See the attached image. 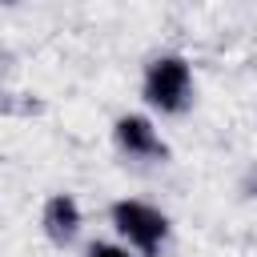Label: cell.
Returning a JSON list of instances; mask_svg holds the SVG:
<instances>
[{"label":"cell","mask_w":257,"mask_h":257,"mask_svg":"<svg viewBox=\"0 0 257 257\" xmlns=\"http://www.w3.org/2000/svg\"><path fill=\"white\" fill-rule=\"evenodd\" d=\"M112 225H116V233H120L137 253H145V257H153V253L165 245V237H169L165 213H157V209L145 205V201H116V205H112Z\"/></svg>","instance_id":"obj_2"},{"label":"cell","mask_w":257,"mask_h":257,"mask_svg":"<svg viewBox=\"0 0 257 257\" xmlns=\"http://www.w3.org/2000/svg\"><path fill=\"white\" fill-rule=\"evenodd\" d=\"M88 257H128V249H120V245H92Z\"/></svg>","instance_id":"obj_5"},{"label":"cell","mask_w":257,"mask_h":257,"mask_svg":"<svg viewBox=\"0 0 257 257\" xmlns=\"http://www.w3.org/2000/svg\"><path fill=\"white\" fill-rule=\"evenodd\" d=\"M145 100L161 112H185L193 100V72L181 56H161L145 72Z\"/></svg>","instance_id":"obj_1"},{"label":"cell","mask_w":257,"mask_h":257,"mask_svg":"<svg viewBox=\"0 0 257 257\" xmlns=\"http://www.w3.org/2000/svg\"><path fill=\"white\" fill-rule=\"evenodd\" d=\"M80 229V209L68 193H56L48 205H44V233L56 241V245H68Z\"/></svg>","instance_id":"obj_4"},{"label":"cell","mask_w":257,"mask_h":257,"mask_svg":"<svg viewBox=\"0 0 257 257\" xmlns=\"http://www.w3.org/2000/svg\"><path fill=\"white\" fill-rule=\"evenodd\" d=\"M116 145L128 157H145V161L165 157V141L153 128V120H145V116H120L116 120Z\"/></svg>","instance_id":"obj_3"}]
</instances>
